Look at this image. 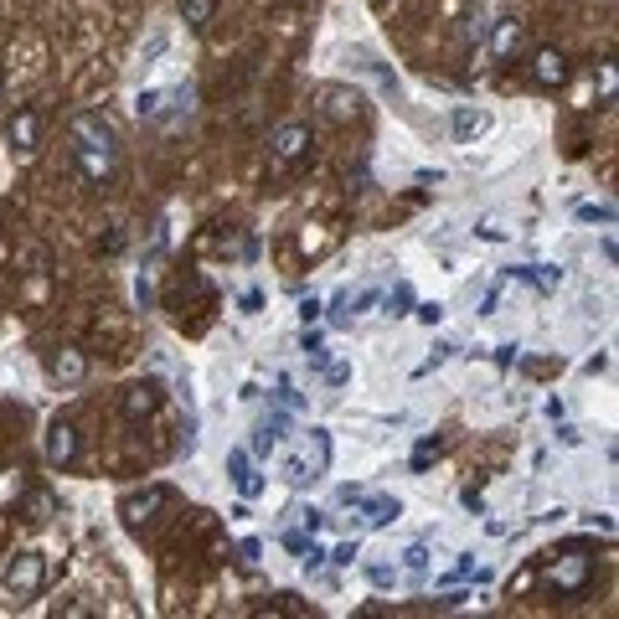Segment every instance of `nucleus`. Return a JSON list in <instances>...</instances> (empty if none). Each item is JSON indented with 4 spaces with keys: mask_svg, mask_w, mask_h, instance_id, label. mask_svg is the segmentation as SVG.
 <instances>
[{
    "mask_svg": "<svg viewBox=\"0 0 619 619\" xmlns=\"http://www.w3.org/2000/svg\"><path fill=\"white\" fill-rule=\"evenodd\" d=\"M212 16H217V0H181V21L191 31H206Z\"/></svg>",
    "mask_w": 619,
    "mask_h": 619,
    "instance_id": "nucleus-17",
    "label": "nucleus"
},
{
    "mask_svg": "<svg viewBox=\"0 0 619 619\" xmlns=\"http://www.w3.org/2000/svg\"><path fill=\"white\" fill-rule=\"evenodd\" d=\"M356 558V542H341V547H336V562H341V568H346V562Z\"/></svg>",
    "mask_w": 619,
    "mask_h": 619,
    "instance_id": "nucleus-27",
    "label": "nucleus"
},
{
    "mask_svg": "<svg viewBox=\"0 0 619 619\" xmlns=\"http://www.w3.org/2000/svg\"><path fill=\"white\" fill-rule=\"evenodd\" d=\"M305 150H310V124H279V129L268 135V155H274V166H295Z\"/></svg>",
    "mask_w": 619,
    "mask_h": 619,
    "instance_id": "nucleus-4",
    "label": "nucleus"
},
{
    "mask_svg": "<svg viewBox=\"0 0 619 619\" xmlns=\"http://www.w3.org/2000/svg\"><path fill=\"white\" fill-rule=\"evenodd\" d=\"M47 460H52V465H73V460H78V429H73V423H52V429H47Z\"/></svg>",
    "mask_w": 619,
    "mask_h": 619,
    "instance_id": "nucleus-8",
    "label": "nucleus"
},
{
    "mask_svg": "<svg viewBox=\"0 0 619 619\" xmlns=\"http://www.w3.org/2000/svg\"><path fill=\"white\" fill-rule=\"evenodd\" d=\"M485 16H470V21H465V42H470V47H480V42H485Z\"/></svg>",
    "mask_w": 619,
    "mask_h": 619,
    "instance_id": "nucleus-25",
    "label": "nucleus"
},
{
    "mask_svg": "<svg viewBox=\"0 0 619 619\" xmlns=\"http://www.w3.org/2000/svg\"><path fill=\"white\" fill-rule=\"evenodd\" d=\"M228 475H233V485L243 491V496H259V491H264V475L253 470L248 449H233V454H228Z\"/></svg>",
    "mask_w": 619,
    "mask_h": 619,
    "instance_id": "nucleus-11",
    "label": "nucleus"
},
{
    "mask_svg": "<svg viewBox=\"0 0 619 619\" xmlns=\"http://www.w3.org/2000/svg\"><path fill=\"white\" fill-rule=\"evenodd\" d=\"M42 578H47V562H42V553H16V558L5 562V593L11 599H31V593L42 589Z\"/></svg>",
    "mask_w": 619,
    "mask_h": 619,
    "instance_id": "nucleus-2",
    "label": "nucleus"
},
{
    "mask_svg": "<svg viewBox=\"0 0 619 619\" xmlns=\"http://www.w3.org/2000/svg\"><path fill=\"white\" fill-rule=\"evenodd\" d=\"M52 377H58V383H83V377H89V356L83 352H58L52 356Z\"/></svg>",
    "mask_w": 619,
    "mask_h": 619,
    "instance_id": "nucleus-15",
    "label": "nucleus"
},
{
    "mask_svg": "<svg viewBox=\"0 0 619 619\" xmlns=\"http://www.w3.org/2000/svg\"><path fill=\"white\" fill-rule=\"evenodd\" d=\"M361 501H367V496H361ZM387 522H398V501H387V496L367 501V527H387Z\"/></svg>",
    "mask_w": 619,
    "mask_h": 619,
    "instance_id": "nucleus-19",
    "label": "nucleus"
},
{
    "mask_svg": "<svg viewBox=\"0 0 619 619\" xmlns=\"http://www.w3.org/2000/svg\"><path fill=\"white\" fill-rule=\"evenodd\" d=\"M449 124H454V140H475V135H480L491 119L480 114V109H454V119H449Z\"/></svg>",
    "mask_w": 619,
    "mask_h": 619,
    "instance_id": "nucleus-18",
    "label": "nucleus"
},
{
    "mask_svg": "<svg viewBox=\"0 0 619 619\" xmlns=\"http://www.w3.org/2000/svg\"><path fill=\"white\" fill-rule=\"evenodd\" d=\"M547 578H553V589H558L562 599H573V593L589 589V578H593V558L584 553V547H568V553H562V558L553 562V573H547Z\"/></svg>",
    "mask_w": 619,
    "mask_h": 619,
    "instance_id": "nucleus-1",
    "label": "nucleus"
},
{
    "mask_svg": "<svg viewBox=\"0 0 619 619\" xmlns=\"http://www.w3.org/2000/svg\"><path fill=\"white\" fill-rule=\"evenodd\" d=\"M73 155H78V166H83V176H89L93 186H104V181L114 176V155H104V150H89V145H73Z\"/></svg>",
    "mask_w": 619,
    "mask_h": 619,
    "instance_id": "nucleus-12",
    "label": "nucleus"
},
{
    "mask_svg": "<svg viewBox=\"0 0 619 619\" xmlns=\"http://www.w3.org/2000/svg\"><path fill=\"white\" fill-rule=\"evenodd\" d=\"M155 408H160V387H155V383H135V387H124V418H129V423L150 418Z\"/></svg>",
    "mask_w": 619,
    "mask_h": 619,
    "instance_id": "nucleus-10",
    "label": "nucleus"
},
{
    "mask_svg": "<svg viewBox=\"0 0 619 619\" xmlns=\"http://www.w3.org/2000/svg\"><path fill=\"white\" fill-rule=\"evenodd\" d=\"M166 501H171V491H166V485H155V491H140V496H129V501H124V516H129V522H145V516H155V511H160Z\"/></svg>",
    "mask_w": 619,
    "mask_h": 619,
    "instance_id": "nucleus-13",
    "label": "nucleus"
},
{
    "mask_svg": "<svg viewBox=\"0 0 619 619\" xmlns=\"http://www.w3.org/2000/svg\"><path fill=\"white\" fill-rule=\"evenodd\" d=\"M325 454H330V439L325 434H310V444L299 449L295 460H290V485H305V480H315V470H325Z\"/></svg>",
    "mask_w": 619,
    "mask_h": 619,
    "instance_id": "nucleus-5",
    "label": "nucleus"
},
{
    "mask_svg": "<svg viewBox=\"0 0 619 619\" xmlns=\"http://www.w3.org/2000/svg\"><path fill=\"white\" fill-rule=\"evenodd\" d=\"M73 145H89V150H104V155H119V135H114V124L104 114H78L73 124Z\"/></svg>",
    "mask_w": 619,
    "mask_h": 619,
    "instance_id": "nucleus-3",
    "label": "nucleus"
},
{
    "mask_svg": "<svg viewBox=\"0 0 619 619\" xmlns=\"http://www.w3.org/2000/svg\"><path fill=\"white\" fill-rule=\"evenodd\" d=\"M531 78H537L542 89H562V83H568V58H562L558 47H542V52L531 58Z\"/></svg>",
    "mask_w": 619,
    "mask_h": 619,
    "instance_id": "nucleus-7",
    "label": "nucleus"
},
{
    "mask_svg": "<svg viewBox=\"0 0 619 619\" xmlns=\"http://www.w3.org/2000/svg\"><path fill=\"white\" fill-rule=\"evenodd\" d=\"M403 562H408L413 573H423V568H429V547H423V542H413L408 553H403Z\"/></svg>",
    "mask_w": 619,
    "mask_h": 619,
    "instance_id": "nucleus-24",
    "label": "nucleus"
},
{
    "mask_svg": "<svg viewBox=\"0 0 619 619\" xmlns=\"http://www.w3.org/2000/svg\"><path fill=\"white\" fill-rule=\"evenodd\" d=\"M191 109H197V89L186 83V89L166 93V114H160V124H176V119H191Z\"/></svg>",
    "mask_w": 619,
    "mask_h": 619,
    "instance_id": "nucleus-16",
    "label": "nucleus"
},
{
    "mask_svg": "<svg viewBox=\"0 0 619 619\" xmlns=\"http://www.w3.org/2000/svg\"><path fill=\"white\" fill-rule=\"evenodd\" d=\"M516 47H522V21H516V16L496 21V31H491V52L506 62V58H516Z\"/></svg>",
    "mask_w": 619,
    "mask_h": 619,
    "instance_id": "nucleus-14",
    "label": "nucleus"
},
{
    "mask_svg": "<svg viewBox=\"0 0 619 619\" xmlns=\"http://www.w3.org/2000/svg\"><path fill=\"white\" fill-rule=\"evenodd\" d=\"M135 295H140V305H145V310L155 305V274H150V268L140 274V279H135Z\"/></svg>",
    "mask_w": 619,
    "mask_h": 619,
    "instance_id": "nucleus-23",
    "label": "nucleus"
},
{
    "mask_svg": "<svg viewBox=\"0 0 619 619\" xmlns=\"http://www.w3.org/2000/svg\"><path fill=\"white\" fill-rule=\"evenodd\" d=\"M135 109H140V119H150V124H160V114H166V93L160 89H150L135 98Z\"/></svg>",
    "mask_w": 619,
    "mask_h": 619,
    "instance_id": "nucleus-20",
    "label": "nucleus"
},
{
    "mask_svg": "<svg viewBox=\"0 0 619 619\" xmlns=\"http://www.w3.org/2000/svg\"><path fill=\"white\" fill-rule=\"evenodd\" d=\"M119 248H124V233H119V228H114V233L104 237V253H119Z\"/></svg>",
    "mask_w": 619,
    "mask_h": 619,
    "instance_id": "nucleus-28",
    "label": "nucleus"
},
{
    "mask_svg": "<svg viewBox=\"0 0 619 619\" xmlns=\"http://www.w3.org/2000/svg\"><path fill=\"white\" fill-rule=\"evenodd\" d=\"M299 315H305V325L321 321V299H305V305H299Z\"/></svg>",
    "mask_w": 619,
    "mask_h": 619,
    "instance_id": "nucleus-26",
    "label": "nucleus"
},
{
    "mask_svg": "<svg viewBox=\"0 0 619 619\" xmlns=\"http://www.w3.org/2000/svg\"><path fill=\"white\" fill-rule=\"evenodd\" d=\"M413 305V284H392V295H387V315H403Z\"/></svg>",
    "mask_w": 619,
    "mask_h": 619,
    "instance_id": "nucleus-21",
    "label": "nucleus"
},
{
    "mask_svg": "<svg viewBox=\"0 0 619 619\" xmlns=\"http://www.w3.org/2000/svg\"><path fill=\"white\" fill-rule=\"evenodd\" d=\"M5 135H11L16 155H21V160H31V155H36V140H42V124H36V114H31V109H21V114H11V129H5Z\"/></svg>",
    "mask_w": 619,
    "mask_h": 619,
    "instance_id": "nucleus-9",
    "label": "nucleus"
},
{
    "mask_svg": "<svg viewBox=\"0 0 619 619\" xmlns=\"http://www.w3.org/2000/svg\"><path fill=\"white\" fill-rule=\"evenodd\" d=\"M47 516H58V501H52L47 491H36V496H31V522H47Z\"/></svg>",
    "mask_w": 619,
    "mask_h": 619,
    "instance_id": "nucleus-22",
    "label": "nucleus"
},
{
    "mask_svg": "<svg viewBox=\"0 0 619 619\" xmlns=\"http://www.w3.org/2000/svg\"><path fill=\"white\" fill-rule=\"evenodd\" d=\"M321 109H325V119H336V124H352V119H361V93L330 83V89H321Z\"/></svg>",
    "mask_w": 619,
    "mask_h": 619,
    "instance_id": "nucleus-6",
    "label": "nucleus"
}]
</instances>
